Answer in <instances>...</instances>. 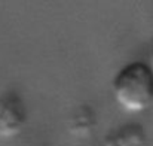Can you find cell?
<instances>
[{"label": "cell", "mask_w": 153, "mask_h": 146, "mask_svg": "<svg viewBox=\"0 0 153 146\" xmlns=\"http://www.w3.org/2000/svg\"><path fill=\"white\" fill-rule=\"evenodd\" d=\"M27 125V107L22 98L15 93L0 96V139L19 136Z\"/></svg>", "instance_id": "7a4b0ae2"}, {"label": "cell", "mask_w": 153, "mask_h": 146, "mask_svg": "<svg viewBox=\"0 0 153 146\" xmlns=\"http://www.w3.org/2000/svg\"><path fill=\"white\" fill-rule=\"evenodd\" d=\"M97 124L98 121L94 109L88 104H80L70 113L67 130L76 139H88L89 136H92Z\"/></svg>", "instance_id": "3957f363"}, {"label": "cell", "mask_w": 153, "mask_h": 146, "mask_svg": "<svg viewBox=\"0 0 153 146\" xmlns=\"http://www.w3.org/2000/svg\"><path fill=\"white\" fill-rule=\"evenodd\" d=\"M150 66L153 69V39H152V46H150Z\"/></svg>", "instance_id": "5b68a950"}, {"label": "cell", "mask_w": 153, "mask_h": 146, "mask_svg": "<svg viewBox=\"0 0 153 146\" xmlns=\"http://www.w3.org/2000/svg\"><path fill=\"white\" fill-rule=\"evenodd\" d=\"M116 104L126 113H141L153 104V69L143 61L125 64L111 81Z\"/></svg>", "instance_id": "6da1fadb"}, {"label": "cell", "mask_w": 153, "mask_h": 146, "mask_svg": "<svg viewBox=\"0 0 153 146\" xmlns=\"http://www.w3.org/2000/svg\"><path fill=\"white\" fill-rule=\"evenodd\" d=\"M102 146H146V131L138 124L122 125L105 136Z\"/></svg>", "instance_id": "277c9868"}]
</instances>
